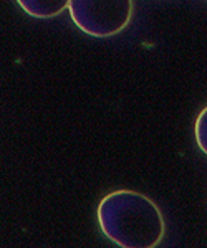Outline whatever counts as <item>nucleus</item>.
Returning a JSON list of instances; mask_svg holds the SVG:
<instances>
[{
	"instance_id": "nucleus-1",
	"label": "nucleus",
	"mask_w": 207,
	"mask_h": 248,
	"mask_svg": "<svg viewBox=\"0 0 207 248\" xmlns=\"http://www.w3.org/2000/svg\"><path fill=\"white\" fill-rule=\"evenodd\" d=\"M96 215L103 235L121 248H154L164 238V217L141 192H111L101 199Z\"/></svg>"
},
{
	"instance_id": "nucleus-2",
	"label": "nucleus",
	"mask_w": 207,
	"mask_h": 248,
	"mask_svg": "<svg viewBox=\"0 0 207 248\" xmlns=\"http://www.w3.org/2000/svg\"><path fill=\"white\" fill-rule=\"evenodd\" d=\"M70 17L81 31L95 38L121 33L133 17V0H70Z\"/></svg>"
},
{
	"instance_id": "nucleus-3",
	"label": "nucleus",
	"mask_w": 207,
	"mask_h": 248,
	"mask_svg": "<svg viewBox=\"0 0 207 248\" xmlns=\"http://www.w3.org/2000/svg\"><path fill=\"white\" fill-rule=\"evenodd\" d=\"M70 0H17L18 7L33 18H53L68 9Z\"/></svg>"
},
{
	"instance_id": "nucleus-4",
	"label": "nucleus",
	"mask_w": 207,
	"mask_h": 248,
	"mask_svg": "<svg viewBox=\"0 0 207 248\" xmlns=\"http://www.w3.org/2000/svg\"><path fill=\"white\" fill-rule=\"evenodd\" d=\"M207 109H204L199 113L197 121H196V139H197V146L202 153H207V142H206V131H207Z\"/></svg>"
}]
</instances>
